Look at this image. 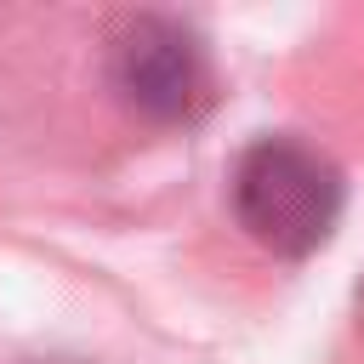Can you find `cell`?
Here are the masks:
<instances>
[{"mask_svg":"<svg viewBox=\"0 0 364 364\" xmlns=\"http://www.w3.org/2000/svg\"><path fill=\"white\" fill-rule=\"evenodd\" d=\"M233 216L262 250L307 256L341 216V171L296 136H262L233 165Z\"/></svg>","mask_w":364,"mask_h":364,"instance_id":"obj_1","label":"cell"},{"mask_svg":"<svg viewBox=\"0 0 364 364\" xmlns=\"http://www.w3.org/2000/svg\"><path fill=\"white\" fill-rule=\"evenodd\" d=\"M114 91L159 125H188L210 102V63L176 17H131L108 51Z\"/></svg>","mask_w":364,"mask_h":364,"instance_id":"obj_2","label":"cell"}]
</instances>
